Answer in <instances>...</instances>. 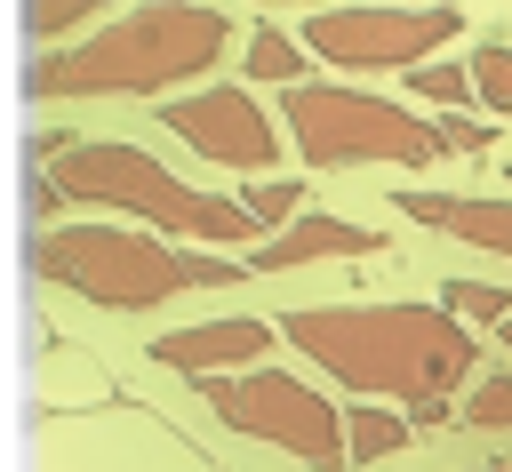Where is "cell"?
<instances>
[{"label": "cell", "mask_w": 512, "mask_h": 472, "mask_svg": "<svg viewBox=\"0 0 512 472\" xmlns=\"http://www.w3.org/2000/svg\"><path fill=\"white\" fill-rule=\"evenodd\" d=\"M32 272L104 304V312H152L168 296H192V288H240L248 264L240 256H216V248H176V240H152V232H120V224H56L32 240Z\"/></svg>", "instance_id": "3"}, {"label": "cell", "mask_w": 512, "mask_h": 472, "mask_svg": "<svg viewBox=\"0 0 512 472\" xmlns=\"http://www.w3.org/2000/svg\"><path fill=\"white\" fill-rule=\"evenodd\" d=\"M280 336L344 392L400 400V408L448 400L480 368L472 328H456L440 304H304L280 320Z\"/></svg>", "instance_id": "1"}, {"label": "cell", "mask_w": 512, "mask_h": 472, "mask_svg": "<svg viewBox=\"0 0 512 472\" xmlns=\"http://www.w3.org/2000/svg\"><path fill=\"white\" fill-rule=\"evenodd\" d=\"M224 48H232L224 8H120L88 24L72 48H40L24 64V88L48 104H72V96H160L168 104V88L200 80Z\"/></svg>", "instance_id": "2"}, {"label": "cell", "mask_w": 512, "mask_h": 472, "mask_svg": "<svg viewBox=\"0 0 512 472\" xmlns=\"http://www.w3.org/2000/svg\"><path fill=\"white\" fill-rule=\"evenodd\" d=\"M80 24H96V8H24V32H32V40H64V32H80Z\"/></svg>", "instance_id": "18"}, {"label": "cell", "mask_w": 512, "mask_h": 472, "mask_svg": "<svg viewBox=\"0 0 512 472\" xmlns=\"http://www.w3.org/2000/svg\"><path fill=\"white\" fill-rule=\"evenodd\" d=\"M280 112H288V136L312 168H360V160L432 168L440 160V136H432L424 112L368 96V88H344V80H304V88H288Z\"/></svg>", "instance_id": "5"}, {"label": "cell", "mask_w": 512, "mask_h": 472, "mask_svg": "<svg viewBox=\"0 0 512 472\" xmlns=\"http://www.w3.org/2000/svg\"><path fill=\"white\" fill-rule=\"evenodd\" d=\"M248 72H256V80H280V88H304V48H296L280 24H256V32H248Z\"/></svg>", "instance_id": "13"}, {"label": "cell", "mask_w": 512, "mask_h": 472, "mask_svg": "<svg viewBox=\"0 0 512 472\" xmlns=\"http://www.w3.org/2000/svg\"><path fill=\"white\" fill-rule=\"evenodd\" d=\"M152 120H160L176 144H192L200 160H216V168H248V176L280 168V120H272L248 88H232V80L184 88V96H168Z\"/></svg>", "instance_id": "8"}, {"label": "cell", "mask_w": 512, "mask_h": 472, "mask_svg": "<svg viewBox=\"0 0 512 472\" xmlns=\"http://www.w3.org/2000/svg\"><path fill=\"white\" fill-rule=\"evenodd\" d=\"M208 408H216L232 432H248V440H264V448L312 464V472H336V464H344V416H336L312 384H296L288 368L216 376V384H208Z\"/></svg>", "instance_id": "6"}, {"label": "cell", "mask_w": 512, "mask_h": 472, "mask_svg": "<svg viewBox=\"0 0 512 472\" xmlns=\"http://www.w3.org/2000/svg\"><path fill=\"white\" fill-rule=\"evenodd\" d=\"M48 192L56 200H88V208H128L168 240H256L240 200L168 176V160H152L144 144H104V136L96 144H56Z\"/></svg>", "instance_id": "4"}, {"label": "cell", "mask_w": 512, "mask_h": 472, "mask_svg": "<svg viewBox=\"0 0 512 472\" xmlns=\"http://www.w3.org/2000/svg\"><path fill=\"white\" fill-rule=\"evenodd\" d=\"M432 136H440V152H480V144H488V120L448 112V120H432Z\"/></svg>", "instance_id": "19"}, {"label": "cell", "mask_w": 512, "mask_h": 472, "mask_svg": "<svg viewBox=\"0 0 512 472\" xmlns=\"http://www.w3.org/2000/svg\"><path fill=\"white\" fill-rule=\"evenodd\" d=\"M408 96H424V104H448V112H456V104H472V80H464V64H440V56H432V64H416V72H408Z\"/></svg>", "instance_id": "17"}, {"label": "cell", "mask_w": 512, "mask_h": 472, "mask_svg": "<svg viewBox=\"0 0 512 472\" xmlns=\"http://www.w3.org/2000/svg\"><path fill=\"white\" fill-rule=\"evenodd\" d=\"M392 208L424 232H448V240H472V248H496L512 256V200H472V192H392Z\"/></svg>", "instance_id": "11"}, {"label": "cell", "mask_w": 512, "mask_h": 472, "mask_svg": "<svg viewBox=\"0 0 512 472\" xmlns=\"http://www.w3.org/2000/svg\"><path fill=\"white\" fill-rule=\"evenodd\" d=\"M464 424L472 432H512V376H480L464 392Z\"/></svg>", "instance_id": "16"}, {"label": "cell", "mask_w": 512, "mask_h": 472, "mask_svg": "<svg viewBox=\"0 0 512 472\" xmlns=\"http://www.w3.org/2000/svg\"><path fill=\"white\" fill-rule=\"evenodd\" d=\"M496 336H504V344H512V312H504V320H496Z\"/></svg>", "instance_id": "20"}, {"label": "cell", "mask_w": 512, "mask_h": 472, "mask_svg": "<svg viewBox=\"0 0 512 472\" xmlns=\"http://www.w3.org/2000/svg\"><path fill=\"white\" fill-rule=\"evenodd\" d=\"M376 248H384V232H368V224H352V216H296V224H280L272 240L248 248V272H296V264L376 256Z\"/></svg>", "instance_id": "10"}, {"label": "cell", "mask_w": 512, "mask_h": 472, "mask_svg": "<svg viewBox=\"0 0 512 472\" xmlns=\"http://www.w3.org/2000/svg\"><path fill=\"white\" fill-rule=\"evenodd\" d=\"M464 32V8H312L304 56L336 72H416Z\"/></svg>", "instance_id": "7"}, {"label": "cell", "mask_w": 512, "mask_h": 472, "mask_svg": "<svg viewBox=\"0 0 512 472\" xmlns=\"http://www.w3.org/2000/svg\"><path fill=\"white\" fill-rule=\"evenodd\" d=\"M264 352H272V328L248 320V312H224V320H200V328H168V336H152V360L176 368V376H200V384H216L224 368L240 376V368H256Z\"/></svg>", "instance_id": "9"}, {"label": "cell", "mask_w": 512, "mask_h": 472, "mask_svg": "<svg viewBox=\"0 0 512 472\" xmlns=\"http://www.w3.org/2000/svg\"><path fill=\"white\" fill-rule=\"evenodd\" d=\"M400 448H408V424L392 408H352L344 416V464H384Z\"/></svg>", "instance_id": "12"}, {"label": "cell", "mask_w": 512, "mask_h": 472, "mask_svg": "<svg viewBox=\"0 0 512 472\" xmlns=\"http://www.w3.org/2000/svg\"><path fill=\"white\" fill-rule=\"evenodd\" d=\"M440 312H448L456 328H496V320L512 312V296L488 288V280H448V288H440Z\"/></svg>", "instance_id": "15"}, {"label": "cell", "mask_w": 512, "mask_h": 472, "mask_svg": "<svg viewBox=\"0 0 512 472\" xmlns=\"http://www.w3.org/2000/svg\"><path fill=\"white\" fill-rule=\"evenodd\" d=\"M296 208H304V176H256L248 192H240V216L264 232V224H296Z\"/></svg>", "instance_id": "14"}]
</instances>
